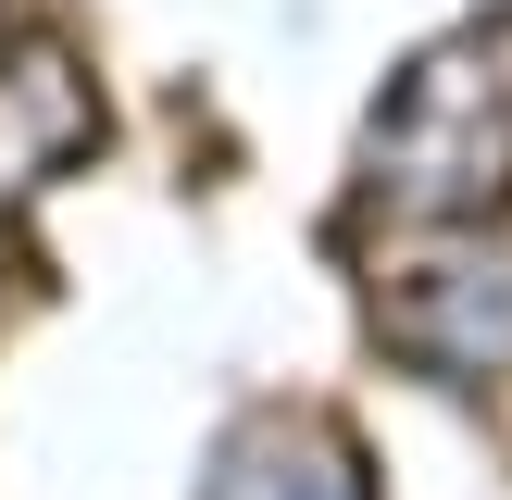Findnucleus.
I'll return each instance as SVG.
<instances>
[{"label": "nucleus", "mask_w": 512, "mask_h": 500, "mask_svg": "<svg viewBox=\"0 0 512 500\" xmlns=\"http://www.w3.org/2000/svg\"><path fill=\"white\" fill-rule=\"evenodd\" d=\"M225 500H363L350 488V450H250L238 475H225Z\"/></svg>", "instance_id": "nucleus-1"}]
</instances>
